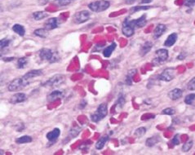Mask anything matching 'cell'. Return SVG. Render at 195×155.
<instances>
[{
	"label": "cell",
	"instance_id": "1",
	"mask_svg": "<svg viewBox=\"0 0 195 155\" xmlns=\"http://www.w3.org/2000/svg\"><path fill=\"white\" fill-rule=\"evenodd\" d=\"M39 57L41 60H47L49 63H56L58 62L60 59V57L59 52H55V51L49 49V48H43L39 51Z\"/></svg>",
	"mask_w": 195,
	"mask_h": 155
},
{
	"label": "cell",
	"instance_id": "2",
	"mask_svg": "<svg viewBox=\"0 0 195 155\" xmlns=\"http://www.w3.org/2000/svg\"><path fill=\"white\" fill-rule=\"evenodd\" d=\"M29 83H31L30 80H29L25 76H22L21 78H17L12 80L7 87L8 91H19L24 87H27Z\"/></svg>",
	"mask_w": 195,
	"mask_h": 155
},
{
	"label": "cell",
	"instance_id": "3",
	"mask_svg": "<svg viewBox=\"0 0 195 155\" xmlns=\"http://www.w3.org/2000/svg\"><path fill=\"white\" fill-rule=\"evenodd\" d=\"M108 114V108L106 103H102L99 105L97 110L91 115V119L94 122H98L107 116Z\"/></svg>",
	"mask_w": 195,
	"mask_h": 155
},
{
	"label": "cell",
	"instance_id": "4",
	"mask_svg": "<svg viewBox=\"0 0 195 155\" xmlns=\"http://www.w3.org/2000/svg\"><path fill=\"white\" fill-rule=\"evenodd\" d=\"M110 6V2L106 0H100L91 2L88 4V7L94 12H100L107 10Z\"/></svg>",
	"mask_w": 195,
	"mask_h": 155
},
{
	"label": "cell",
	"instance_id": "5",
	"mask_svg": "<svg viewBox=\"0 0 195 155\" xmlns=\"http://www.w3.org/2000/svg\"><path fill=\"white\" fill-rule=\"evenodd\" d=\"M65 80V77L63 74H56L54 76L47 80V81L43 84V86L46 87H56L60 86L62 84Z\"/></svg>",
	"mask_w": 195,
	"mask_h": 155
},
{
	"label": "cell",
	"instance_id": "6",
	"mask_svg": "<svg viewBox=\"0 0 195 155\" xmlns=\"http://www.w3.org/2000/svg\"><path fill=\"white\" fill-rule=\"evenodd\" d=\"M156 57L153 60L154 64H161L165 62L168 58V51L167 49H159L156 51Z\"/></svg>",
	"mask_w": 195,
	"mask_h": 155
},
{
	"label": "cell",
	"instance_id": "7",
	"mask_svg": "<svg viewBox=\"0 0 195 155\" xmlns=\"http://www.w3.org/2000/svg\"><path fill=\"white\" fill-rule=\"evenodd\" d=\"M91 14L88 11H81V12H77L74 17V21L76 24H83L84 22L88 21L90 19Z\"/></svg>",
	"mask_w": 195,
	"mask_h": 155
},
{
	"label": "cell",
	"instance_id": "8",
	"mask_svg": "<svg viewBox=\"0 0 195 155\" xmlns=\"http://www.w3.org/2000/svg\"><path fill=\"white\" fill-rule=\"evenodd\" d=\"M176 76V70L173 68L166 69L162 74L159 75V79L165 82H170Z\"/></svg>",
	"mask_w": 195,
	"mask_h": 155
},
{
	"label": "cell",
	"instance_id": "9",
	"mask_svg": "<svg viewBox=\"0 0 195 155\" xmlns=\"http://www.w3.org/2000/svg\"><path fill=\"white\" fill-rule=\"evenodd\" d=\"M60 21L59 18L57 17H52L50 19H48L44 24V28L48 30H53L60 26Z\"/></svg>",
	"mask_w": 195,
	"mask_h": 155
},
{
	"label": "cell",
	"instance_id": "10",
	"mask_svg": "<svg viewBox=\"0 0 195 155\" xmlns=\"http://www.w3.org/2000/svg\"><path fill=\"white\" fill-rule=\"evenodd\" d=\"M27 100V96L24 93H17L10 98V103H12L13 105L16 104H20L25 101Z\"/></svg>",
	"mask_w": 195,
	"mask_h": 155
},
{
	"label": "cell",
	"instance_id": "11",
	"mask_svg": "<svg viewBox=\"0 0 195 155\" xmlns=\"http://www.w3.org/2000/svg\"><path fill=\"white\" fill-rule=\"evenodd\" d=\"M60 135V131L59 128H54L53 131H49L48 134H47V139H48V141L52 142V143H54L56 141H57V139L58 138Z\"/></svg>",
	"mask_w": 195,
	"mask_h": 155
},
{
	"label": "cell",
	"instance_id": "12",
	"mask_svg": "<svg viewBox=\"0 0 195 155\" xmlns=\"http://www.w3.org/2000/svg\"><path fill=\"white\" fill-rule=\"evenodd\" d=\"M135 29V28L131 26V25L129 24H127L126 21H123L122 32H123V33L126 37H131V36L133 35L134 32H135V29Z\"/></svg>",
	"mask_w": 195,
	"mask_h": 155
},
{
	"label": "cell",
	"instance_id": "13",
	"mask_svg": "<svg viewBox=\"0 0 195 155\" xmlns=\"http://www.w3.org/2000/svg\"><path fill=\"white\" fill-rule=\"evenodd\" d=\"M167 29L166 25L163 24H158L157 26L155 27L154 30V38H158L165 33V31Z\"/></svg>",
	"mask_w": 195,
	"mask_h": 155
},
{
	"label": "cell",
	"instance_id": "14",
	"mask_svg": "<svg viewBox=\"0 0 195 155\" xmlns=\"http://www.w3.org/2000/svg\"><path fill=\"white\" fill-rule=\"evenodd\" d=\"M182 95H183V91H182L181 89L179 88L173 89L171 91H169L168 93L169 98L172 100H178V99H180L182 96Z\"/></svg>",
	"mask_w": 195,
	"mask_h": 155
},
{
	"label": "cell",
	"instance_id": "15",
	"mask_svg": "<svg viewBox=\"0 0 195 155\" xmlns=\"http://www.w3.org/2000/svg\"><path fill=\"white\" fill-rule=\"evenodd\" d=\"M64 96V93L60 91H54L48 95V102H54L55 100L60 99Z\"/></svg>",
	"mask_w": 195,
	"mask_h": 155
},
{
	"label": "cell",
	"instance_id": "16",
	"mask_svg": "<svg viewBox=\"0 0 195 155\" xmlns=\"http://www.w3.org/2000/svg\"><path fill=\"white\" fill-rule=\"evenodd\" d=\"M41 75H43V71L41 69H33V70H30L29 71L27 74H25V75H24L26 79H28L29 80H30L32 82L34 78H37V77H39Z\"/></svg>",
	"mask_w": 195,
	"mask_h": 155
},
{
	"label": "cell",
	"instance_id": "17",
	"mask_svg": "<svg viewBox=\"0 0 195 155\" xmlns=\"http://www.w3.org/2000/svg\"><path fill=\"white\" fill-rule=\"evenodd\" d=\"M176 40H177V33H171L167 37V40L165 41L164 46H166V47H171V46H173L176 43Z\"/></svg>",
	"mask_w": 195,
	"mask_h": 155
},
{
	"label": "cell",
	"instance_id": "18",
	"mask_svg": "<svg viewBox=\"0 0 195 155\" xmlns=\"http://www.w3.org/2000/svg\"><path fill=\"white\" fill-rule=\"evenodd\" d=\"M152 43H150V42H146V43L144 44V45L140 48V54L141 56H144L147 54L149 52H150L151 49H152Z\"/></svg>",
	"mask_w": 195,
	"mask_h": 155
},
{
	"label": "cell",
	"instance_id": "19",
	"mask_svg": "<svg viewBox=\"0 0 195 155\" xmlns=\"http://www.w3.org/2000/svg\"><path fill=\"white\" fill-rule=\"evenodd\" d=\"M117 48V44L115 43H113L110 46L107 47V48H105L103 51V56H105V57H110L111 54L113 53L114 50H115V48Z\"/></svg>",
	"mask_w": 195,
	"mask_h": 155
},
{
	"label": "cell",
	"instance_id": "20",
	"mask_svg": "<svg viewBox=\"0 0 195 155\" xmlns=\"http://www.w3.org/2000/svg\"><path fill=\"white\" fill-rule=\"evenodd\" d=\"M12 30L14 31L16 33H17L18 35L21 36V37H23V36L25 34V29L24 28V26H22L21 25H14L12 26Z\"/></svg>",
	"mask_w": 195,
	"mask_h": 155
},
{
	"label": "cell",
	"instance_id": "21",
	"mask_svg": "<svg viewBox=\"0 0 195 155\" xmlns=\"http://www.w3.org/2000/svg\"><path fill=\"white\" fill-rule=\"evenodd\" d=\"M109 141V136H102L99 139V141L96 144V148L100 150L104 148V146L105 145V144L107 143V141Z\"/></svg>",
	"mask_w": 195,
	"mask_h": 155
},
{
	"label": "cell",
	"instance_id": "22",
	"mask_svg": "<svg viewBox=\"0 0 195 155\" xmlns=\"http://www.w3.org/2000/svg\"><path fill=\"white\" fill-rule=\"evenodd\" d=\"M33 18L36 21H41V20L44 19L46 17H48V13L46 12H35L33 13Z\"/></svg>",
	"mask_w": 195,
	"mask_h": 155
},
{
	"label": "cell",
	"instance_id": "23",
	"mask_svg": "<svg viewBox=\"0 0 195 155\" xmlns=\"http://www.w3.org/2000/svg\"><path fill=\"white\" fill-rule=\"evenodd\" d=\"M34 34H35L37 37H39V38H45L48 36V30L45 28H43V29H38L34 30Z\"/></svg>",
	"mask_w": 195,
	"mask_h": 155
},
{
	"label": "cell",
	"instance_id": "24",
	"mask_svg": "<svg viewBox=\"0 0 195 155\" xmlns=\"http://www.w3.org/2000/svg\"><path fill=\"white\" fill-rule=\"evenodd\" d=\"M160 141V138H159V136H153V137H151V138H149L146 141V142H145V145L148 146V147H152V146L155 145L156 144L158 143Z\"/></svg>",
	"mask_w": 195,
	"mask_h": 155
},
{
	"label": "cell",
	"instance_id": "25",
	"mask_svg": "<svg viewBox=\"0 0 195 155\" xmlns=\"http://www.w3.org/2000/svg\"><path fill=\"white\" fill-rule=\"evenodd\" d=\"M28 58L27 57H21L17 60V69H24L28 64Z\"/></svg>",
	"mask_w": 195,
	"mask_h": 155
},
{
	"label": "cell",
	"instance_id": "26",
	"mask_svg": "<svg viewBox=\"0 0 195 155\" xmlns=\"http://www.w3.org/2000/svg\"><path fill=\"white\" fill-rule=\"evenodd\" d=\"M136 72H137V70L136 69H131L130 71L127 73V78H126V83L127 84V85H131V83H132V78H133V76L135 75V74H136Z\"/></svg>",
	"mask_w": 195,
	"mask_h": 155
},
{
	"label": "cell",
	"instance_id": "27",
	"mask_svg": "<svg viewBox=\"0 0 195 155\" xmlns=\"http://www.w3.org/2000/svg\"><path fill=\"white\" fill-rule=\"evenodd\" d=\"M32 141V138L29 136H23L21 137H19L16 140V142L17 144H26L30 143Z\"/></svg>",
	"mask_w": 195,
	"mask_h": 155
},
{
	"label": "cell",
	"instance_id": "28",
	"mask_svg": "<svg viewBox=\"0 0 195 155\" xmlns=\"http://www.w3.org/2000/svg\"><path fill=\"white\" fill-rule=\"evenodd\" d=\"M193 147V141L192 140H188L184 144V145L182 146V150L184 152H188L191 149V148Z\"/></svg>",
	"mask_w": 195,
	"mask_h": 155
},
{
	"label": "cell",
	"instance_id": "29",
	"mask_svg": "<svg viewBox=\"0 0 195 155\" xmlns=\"http://www.w3.org/2000/svg\"><path fill=\"white\" fill-rule=\"evenodd\" d=\"M74 1V0H55L54 2L57 5H58L59 7H64V6H67V5L70 4Z\"/></svg>",
	"mask_w": 195,
	"mask_h": 155
},
{
	"label": "cell",
	"instance_id": "30",
	"mask_svg": "<svg viewBox=\"0 0 195 155\" xmlns=\"http://www.w3.org/2000/svg\"><path fill=\"white\" fill-rule=\"evenodd\" d=\"M149 8H150V7H148V6H139V7H134L130 9V13L131 14H133L135 12H140V11H144V10H148Z\"/></svg>",
	"mask_w": 195,
	"mask_h": 155
},
{
	"label": "cell",
	"instance_id": "31",
	"mask_svg": "<svg viewBox=\"0 0 195 155\" xmlns=\"http://www.w3.org/2000/svg\"><path fill=\"white\" fill-rule=\"evenodd\" d=\"M195 100V94H189V95H186L185 99V102L187 105H192L193 101Z\"/></svg>",
	"mask_w": 195,
	"mask_h": 155
},
{
	"label": "cell",
	"instance_id": "32",
	"mask_svg": "<svg viewBox=\"0 0 195 155\" xmlns=\"http://www.w3.org/2000/svg\"><path fill=\"white\" fill-rule=\"evenodd\" d=\"M146 132V129L145 127H140V128L136 129L135 131V136L136 137H142Z\"/></svg>",
	"mask_w": 195,
	"mask_h": 155
},
{
	"label": "cell",
	"instance_id": "33",
	"mask_svg": "<svg viewBox=\"0 0 195 155\" xmlns=\"http://www.w3.org/2000/svg\"><path fill=\"white\" fill-rule=\"evenodd\" d=\"M176 113V110H174L173 108H167L162 111V114L165 115H173Z\"/></svg>",
	"mask_w": 195,
	"mask_h": 155
},
{
	"label": "cell",
	"instance_id": "34",
	"mask_svg": "<svg viewBox=\"0 0 195 155\" xmlns=\"http://www.w3.org/2000/svg\"><path fill=\"white\" fill-rule=\"evenodd\" d=\"M10 40L7 39V38H3L2 40L0 41V47H1V49H3V48L8 47L10 44Z\"/></svg>",
	"mask_w": 195,
	"mask_h": 155
},
{
	"label": "cell",
	"instance_id": "35",
	"mask_svg": "<svg viewBox=\"0 0 195 155\" xmlns=\"http://www.w3.org/2000/svg\"><path fill=\"white\" fill-rule=\"evenodd\" d=\"M187 87L189 91H195V77L189 82Z\"/></svg>",
	"mask_w": 195,
	"mask_h": 155
},
{
	"label": "cell",
	"instance_id": "36",
	"mask_svg": "<svg viewBox=\"0 0 195 155\" xmlns=\"http://www.w3.org/2000/svg\"><path fill=\"white\" fill-rule=\"evenodd\" d=\"M118 105L119 107L122 108L125 105V98L123 97V95H119V99H118Z\"/></svg>",
	"mask_w": 195,
	"mask_h": 155
},
{
	"label": "cell",
	"instance_id": "37",
	"mask_svg": "<svg viewBox=\"0 0 195 155\" xmlns=\"http://www.w3.org/2000/svg\"><path fill=\"white\" fill-rule=\"evenodd\" d=\"M79 131L80 130H78V129H72L71 131H69V135H70V137L71 138H74V137H76L79 133Z\"/></svg>",
	"mask_w": 195,
	"mask_h": 155
},
{
	"label": "cell",
	"instance_id": "38",
	"mask_svg": "<svg viewBox=\"0 0 195 155\" xmlns=\"http://www.w3.org/2000/svg\"><path fill=\"white\" fill-rule=\"evenodd\" d=\"M184 4L185 5L186 7H193L195 4V0H185Z\"/></svg>",
	"mask_w": 195,
	"mask_h": 155
},
{
	"label": "cell",
	"instance_id": "39",
	"mask_svg": "<svg viewBox=\"0 0 195 155\" xmlns=\"http://www.w3.org/2000/svg\"><path fill=\"white\" fill-rule=\"evenodd\" d=\"M171 143L175 145H178L179 144H180V140H179V135H176V136H174L173 139L171 140Z\"/></svg>",
	"mask_w": 195,
	"mask_h": 155
},
{
	"label": "cell",
	"instance_id": "40",
	"mask_svg": "<svg viewBox=\"0 0 195 155\" xmlns=\"http://www.w3.org/2000/svg\"><path fill=\"white\" fill-rule=\"evenodd\" d=\"M86 105H87V101L85 100H83L79 105V109H84L86 107Z\"/></svg>",
	"mask_w": 195,
	"mask_h": 155
},
{
	"label": "cell",
	"instance_id": "41",
	"mask_svg": "<svg viewBox=\"0 0 195 155\" xmlns=\"http://www.w3.org/2000/svg\"><path fill=\"white\" fill-rule=\"evenodd\" d=\"M49 2V0H38V4L39 5H45Z\"/></svg>",
	"mask_w": 195,
	"mask_h": 155
},
{
	"label": "cell",
	"instance_id": "42",
	"mask_svg": "<svg viewBox=\"0 0 195 155\" xmlns=\"http://www.w3.org/2000/svg\"><path fill=\"white\" fill-rule=\"evenodd\" d=\"M185 56H186L185 53H181V54H180V56H178L177 59H178V60H182V59H184V58L185 57Z\"/></svg>",
	"mask_w": 195,
	"mask_h": 155
},
{
	"label": "cell",
	"instance_id": "43",
	"mask_svg": "<svg viewBox=\"0 0 195 155\" xmlns=\"http://www.w3.org/2000/svg\"><path fill=\"white\" fill-rule=\"evenodd\" d=\"M152 2V0H140V3L141 4H145V3H150V2Z\"/></svg>",
	"mask_w": 195,
	"mask_h": 155
},
{
	"label": "cell",
	"instance_id": "44",
	"mask_svg": "<svg viewBox=\"0 0 195 155\" xmlns=\"http://www.w3.org/2000/svg\"><path fill=\"white\" fill-rule=\"evenodd\" d=\"M136 0H125V2H126V4H132V3H134V2H136Z\"/></svg>",
	"mask_w": 195,
	"mask_h": 155
},
{
	"label": "cell",
	"instance_id": "45",
	"mask_svg": "<svg viewBox=\"0 0 195 155\" xmlns=\"http://www.w3.org/2000/svg\"><path fill=\"white\" fill-rule=\"evenodd\" d=\"M3 60H4V61H11V60H14V57H5Z\"/></svg>",
	"mask_w": 195,
	"mask_h": 155
}]
</instances>
